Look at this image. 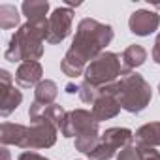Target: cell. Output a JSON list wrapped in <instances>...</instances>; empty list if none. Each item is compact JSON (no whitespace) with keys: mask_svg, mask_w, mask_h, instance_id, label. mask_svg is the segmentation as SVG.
<instances>
[{"mask_svg":"<svg viewBox=\"0 0 160 160\" xmlns=\"http://www.w3.org/2000/svg\"><path fill=\"white\" fill-rule=\"evenodd\" d=\"M0 152H2V156H4V160H10V151H8L6 147H2V149H0Z\"/></svg>","mask_w":160,"mask_h":160,"instance_id":"cell-27","label":"cell"},{"mask_svg":"<svg viewBox=\"0 0 160 160\" xmlns=\"http://www.w3.org/2000/svg\"><path fill=\"white\" fill-rule=\"evenodd\" d=\"M121 57L111 51H104L98 55L92 62H89L85 73H83V81L91 83L96 89H102L106 85H111L122 77L124 70L121 66Z\"/></svg>","mask_w":160,"mask_h":160,"instance_id":"cell-4","label":"cell"},{"mask_svg":"<svg viewBox=\"0 0 160 160\" xmlns=\"http://www.w3.org/2000/svg\"><path fill=\"white\" fill-rule=\"evenodd\" d=\"M143 160H160V152L152 147H139Z\"/></svg>","mask_w":160,"mask_h":160,"instance_id":"cell-23","label":"cell"},{"mask_svg":"<svg viewBox=\"0 0 160 160\" xmlns=\"http://www.w3.org/2000/svg\"><path fill=\"white\" fill-rule=\"evenodd\" d=\"M19 21H21V15H19V10L15 6L0 4V27H2L4 30L19 27Z\"/></svg>","mask_w":160,"mask_h":160,"instance_id":"cell-19","label":"cell"},{"mask_svg":"<svg viewBox=\"0 0 160 160\" xmlns=\"http://www.w3.org/2000/svg\"><path fill=\"white\" fill-rule=\"evenodd\" d=\"M58 138V128L49 122V121H34L30 122L25 141L21 145V149L27 151H36V149H49L57 143Z\"/></svg>","mask_w":160,"mask_h":160,"instance_id":"cell-7","label":"cell"},{"mask_svg":"<svg viewBox=\"0 0 160 160\" xmlns=\"http://www.w3.org/2000/svg\"><path fill=\"white\" fill-rule=\"evenodd\" d=\"M17 160H49V158H45V156H42V154H38L34 151H25V152L19 154Z\"/></svg>","mask_w":160,"mask_h":160,"instance_id":"cell-24","label":"cell"},{"mask_svg":"<svg viewBox=\"0 0 160 160\" xmlns=\"http://www.w3.org/2000/svg\"><path fill=\"white\" fill-rule=\"evenodd\" d=\"M134 143L138 147H160V121L147 122L134 132Z\"/></svg>","mask_w":160,"mask_h":160,"instance_id":"cell-14","label":"cell"},{"mask_svg":"<svg viewBox=\"0 0 160 160\" xmlns=\"http://www.w3.org/2000/svg\"><path fill=\"white\" fill-rule=\"evenodd\" d=\"M21 12L27 21H47L49 2L47 0H25L21 4Z\"/></svg>","mask_w":160,"mask_h":160,"instance_id":"cell-18","label":"cell"},{"mask_svg":"<svg viewBox=\"0 0 160 160\" xmlns=\"http://www.w3.org/2000/svg\"><path fill=\"white\" fill-rule=\"evenodd\" d=\"M130 143H134V132L130 128L111 126L100 136L98 145L87 156L89 160H111L119 151H122Z\"/></svg>","mask_w":160,"mask_h":160,"instance_id":"cell-5","label":"cell"},{"mask_svg":"<svg viewBox=\"0 0 160 160\" xmlns=\"http://www.w3.org/2000/svg\"><path fill=\"white\" fill-rule=\"evenodd\" d=\"M66 109L62 108V106H58V104H49V106H40V104H30V108H28V119H30V122H34V121H49V122H53L58 130H60V126H62V121H64V117H66Z\"/></svg>","mask_w":160,"mask_h":160,"instance_id":"cell-11","label":"cell"},{"mask_svg":"<svg viewBox=\"0 0 160 160\" xmlns=\"http://www.w3.org/2000/svg\"><path fill=\"white\" fill-rule=\"evenodd\" d=\"M102 91L108 94H113L119 100L121 108L128 113H141L151 104V98H152L151 85L138 72L122 73L119 81L102 87Z\"/></svg>","mask_w":160,"mask_h":160,"instance_id":"cell-3","label":"cell"},{"mask_svg":"<svg viewBox=\"0 0 160 160\" xmlns=\"http://www.w3.org/2000/svg\"><path fill=\"white\" fill-rule=\"evenodd\" d=\"M64 89H66V92H68V94H75V92L79 94V85H75V83H68Z\"/></svg>","mask_w":160,"mask_h":160,"instance_id":"cell-26","label":"cell"},{"mask_svg":"<svg viewBox=\"0 0 160 160\" xmlns=\"http://www.w3.org/2000/svg\"><path fill=\"white\" fill-rule=\"evenodd\" d=\"M27 130L28 126L19 124V122H2V126H0V141H2V145L21 147L25 141Z\"/></svg>","mask_w":160,"mask_h":160,"instance_id":"cell-15","label":"cell"},{"mask_svg":"<svg viewBox=\"0 0 160 160\" xmlns=\"http://www.w3.org/2000/svg\"><path fill=\"white\" fill-rule=\"evenodd\" d=\"M58 96V87L55 81L51 79H43L40 81L36 87H34V104H40V106H49V104H55Z\"/></svg>","mask_w":160,"mask_h":160,"instance_id":"cell-17","label":"cell"},{"mask_svg":"<svg viewBox=\"0 0 160 160\" xmlns=\"http://www.w3.org/2000/svg\"><path fill=\"white\" fill-rule=\"evenodd\" d=\"M121 60H122L124 73H128L130 70H136L141 64H145V60H147V49L143 45H139V43H132V45H128L122 51Z\"/></svg>","mask_w":160,"mask_h":160,"instance_id":"cell-16","label":"cell"},{"mask_svg":"<svg viewBox=\"0 0 160 160\" xmlns=\"http://www.w3.org/2000/svg\"><path fill=\"white\" fill-rule=\"evenodd\" d=\"M152 60L156 62V64H160V32L156 34V38H154V45H152Z\"/></svg>","mask_w":160,"mask_h":160,"instance_id":"cell-25","label":"cell"},{"mask_svg":"<svg viewBox=\"0 0 160 160\" xmlns=\"http://www.w3.org/2000/svg\"><path fill=\"white\" fill-rule=\"evenodd\" d=\"M98 141H100V132L85 134V136H79V138L73 139V147H75V151H79V152L89 154V152L98 145Z\"/></svg>","mask_w":160,"mask_h":160,"instance_id":"cell-20","label":"cell"},{"mask_svg":"<svg viewBox=\"0 0 160 160\" xmlns=\"http://www.w3.org/2000/svg\"><path fill=\"white\" fill-rule=\"evenodd\" d=\"M121 109H122V108H121L119 100H117L113 94H108V92H104V91L100 89V96H98V100L92 104V109H91V111H92L94 119H96L98 122H102V121H109V119L117 117Z\"/></svg>","mask_w":160,"mask_h":160,"instance_id":"cell-12","label":"cell"},{"mask_svg":"<svg viewBox=\"0 0 160 160\" xmlns=\"http://www.w3.org/2000/svg\"><path fill=\"white\" fill-rule=\"evenodd\" d=\"M43 42H47V21H27L10 38L4 58L10 62H30L43 55Z\"/></svg>","mask_w":160,"mask_h":160,"instance_id":"cell-2","label":"cell"},{"mask_svg":"<svg viewBox=\"0 0 160 160\" xmlns=\"http://www.w3.org/2000/svg\"><path fill=\"white\" fill-rule=\"evenodd\" d=\"M42 77H43V68H42V64L38 60L23 62V64H19V68L15 72V81L23 89L36 87L40 81H43Z\"/></svg>","mask_w":160,"mask_h":160,"instance_id":"cell-13","label":"cell"},{"mask_svg":"<svg viewBox=\"0 0 160 160\" xmlns=\"http://www.w3.org/2000/svg\"><path fill=\"white\" fill-rule=\"evenodd\" d=\"M160 27V15L152 10H136L128 17V28L136 36H151Z\"/></svg>","mask_w":160,"mask_h":160,"instance_id":"cell-10","label":"cell"},{"mask_svg":"<svg viewBox=\"0 0 160 160\" xmlns=\"http://www.w3.org/2000/svg\"><path fill=\"white\" fill-rule=\"evenodd\" d=\"M66 6H81V2H73V0H66Z\"/></svg>","mask_w":160,"mask_h":160,"instance_id":"cell-28","label":"cell"},{"mask_svg":"<svg viewBox=\"0 0 160 160\" xmlns=\"http://www.w3.org/2000/svg\"><path fill=\"white\" fill-rule=\"evenodd\" d=\"M113 36L115 32L111 25L100 23L92 17L81 19L72 40V45L60 62L62 73L68 77L83 75L89 62H92L98 55L104 53V49L113 42Z\"/></svg>","mask_w":160,"mask_h":160,"instance_id":"cell-1","label":"cell"},{"mask_svg":"<svg viewBox=\"0 0 160 160\" xmlns=\"http://www.w3.org/2000/svg\"><path fill=\"white\" fill-rule=\"evenodd\" d=\"M94 132H100V122L94 119L92 111L89 109L68 111L60 126V134L64 138H73V139L85 134H94Z\"/></svg>","mask_w":160,"mask_h":160,"instance_id":"cell-6","label":"cell"},{"mask_svg":"<svg viewBox=\"0 0 160 160\" xmlns=\"http://www.w3.org/2000/svg\"><path fill=\"white\" fill-rule=\"evenodd\" d=\"M117 160H143V158H141L139 147H138L136 143H130V145H126L122 151H119Z\"/></svg>","mask_w":160,"mask_h":160,"instance_id":"cell-22","label":"cell"},{"mask_svg":"<svg viewBox=\"0 0 160 160\" xmlns=\"http://www.w3.org/2000/svg\"><path fill=\"white\" fill-rule=\"evenodd\" d=\"M98 96H100V89L92 87L91 83L83 81L81 85H79V98H81V102H85V104H91V106H92V104L98 100Z\"/></svg>","mask_w":160,"mask_h":160,"instance_id":"cell-21","label":"cell"},{"mask_svg":"<svg viewBox=\"0 0 160 160\" xmlns=\"http://www.w3.org/2000/svg\"><path fill=\"white\" fill-rule=\"evenodd\" d=\"M23 102V92L13 87V77L8 70H0V115L10 117Z\"/></svg>","mask_w":160,"mask_h":160,"instance_id":"cell-9","label":"cell"},{"mask_svg":"<svg viewBox=\"0 0 160 160\" xmlns=\"http://www.w3.org/2000/svg\"><path fill=\"white\" fill-rule=\"evenodd\" d=\"M73 12L70 8H55L47 19V43H60L70 36Z\"/></svg>","mask_w":160,"mask_h":160,"instance_id":"cell-8","label":"cell"},{"mask_svg":"<svg viewBox=\"0 0 160 160\" xmlns=\"http://www.w3.org/2000/svg\"><path fill=\"white\" fill-rule=\"evenodd\" d=\"M158 94H160V83H158Z\"/></svg>","mask_w":160,"mask_h":160,"instance_id":"cell-29","label":"cell"}]
</instances>
